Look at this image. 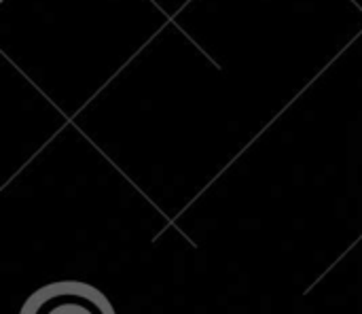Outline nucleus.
Returning a JSON list of instances; mask_svg holds the SVG:
<instances>
[{"instance_id":"1","label":"nucleus","mask_w":362,"mask_h":314,"mask_svg":"<svg viewBox=\"0 0 362 314\" xmlns=\"http://www.w3.org/2000/svg\"><path fill=\"white\" fill-rule=\"evenodd\" d=\"M70 283L64 285H47V293L49 298L42 300L36 308L32 302L25 304L23 313L25 314H100L95 306H91L93 302L89 298H85V293L91 289L89 285H81V291L68 293ZM104 314V313H102Z\"/></svg>"}]
</instances>
